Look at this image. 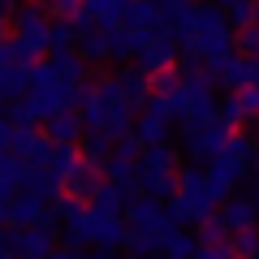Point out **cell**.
<instances>
[{
    "label": "cell",
    "mask_w": 259,
    "mask_h": 259,
    "mask_svg": "<svg viewBox=\"0 0 259 259\" xmlns=\"http://www.w3.org/2000/svg\"><path fill=\"white\" fill-rule=\"evenodd\" d=\"M225 139H229V130L221 125V121H212V125H203V130H186L182 134V151L190 156V164H212L216 156H221V147H225Z\"/></svg>",
    "instance_id": "obj_1"
},
{
    "label": "cell",
    "mask_w": 259,
    "mask_h": 259,
    "mask_svg": "<svg viewBox=\"0 0 259 259\" xmlns=\"http://www.w3.org/2000/svg\"><path fill=\"white\" fill-rule=\"evenodd\" d=\"M173 61H177L173 35H168L164 26L151 30V35L143 39V48H139V69H143V74H160V69H173Z\"/></svg>",
    "instance_id": "obj_2"
},
{
    "label": "cell",
    "mask_w": 259,
    "mask_h": 259,
    "mask_svg": "<svg viewBox=\"0 0 259 259\" xmlns=\"http://www.w3.org/2000/svg\"><path fill=\"white\" fill-rule=\"evenodd\" d=\"M9 156H13V160H22L26 168H44V164H48V156H52V143H48L39 130H13Z\"/></svg>",
    "instance_id": "obj_3"
},
{
    "label": "cell",
    "mask_w": 259,
    "mask_h": 259,
    "mask_svg": "<svg viewBox=\"0 0 259 259\" xmlns=\"http://www.w3.org/2000/svg\"><path fill=\"white\" fill-rule=\"evenodd\" d=\"M121 212H125V221L134 225V229H147V233H168L173 229V225H168V216H164V203H156V199H130L125 207H121Z\"/></svg>",
    "instance_id": "obj_4"
},
{
    "label": "cell",
    "mask_w": 259,
    "mask_h": 259,
    "mask_svg": "<svg viewBox=\"0 0 259 259\" xmlns=\"http://www.w3.org/2000/svg\"><path fill=\"white\" fill-rule=\"evenodd\" d=\"M250 160H255V143H250L246 134H229L225 147H221V156H216V164H221L233 182H242V177L250 173Z\"/></svg>",
    "instance_id": "obj_5"
},
{
    "label": "cell",
    "mask_w": 259,
    "mask_h": 259,
    "mask_svg": "<svg viewBox=\"0 0 259 259\" xmlns=\"http://www.w3.org/2000/svg\"><path fill=\"white\" fill-rule=\"evenodd\" d=\"M100 182H104L100 168H91V164H82V160H78V164L61 177V194H65V199H74V203H87V199L100 190Z\"/></svg>",
    "instance_id": "obj_6"
},
{
    "label": "cell",
    "mask_w": 259,
    "mask_h": 259,
    "mask_svg": "<svg viewBox=\"0 0 259 259\" xmlns=\"http://www.w3.org/2000/svg\"><path fill=\"white\" fill-rule=\"evenodd\" d=\"M216 221L225 225V233H238L255 225V199L250 194H229L225 203H216Z\"/></svg>",
    "instance_id": "obj_7"
},
{
    "label": "cell",
    "mask_w": 259,
    "mask_h": 259,
    "mask_svg": "<svg viewBox=\"0 0 259 259\" xmlns=\"http://www.w3.org/2000/svg\"><path fill=\"white\" fill-rule=\"evenodd\" d=\"M143 39H147V35H139V30L112 26V30H104V52H108V61H117V65H134V61H139Z\"/></svg>",
    "instance_id": "obj_8"
},
{
    "label": "cell",
    "mask_w": 259,
    "mask_h": 259,
    "mask_svg": "<svg viewBox=\"0 0 259 259\" xmlns=\"http://www.w3.org/2000/svg\"><path fill=\"white\" fill-rule=\"evenodd\" d=\"M52 147H78V139H82V121H78V112H56V117L44 121V130H39Z\"/></svg>",
    "instance_id": "obj_9"
},
{
    "label": "cell",
    "mask_w": 259,
    "mask_h": 259,
    "mask_svg": "<svg viewBox=\"0 0 259 259\" xmlns=\"http://www.w3.org/2000/svg\"><path fill=\"white\" fill-rule=\"evenodd\" d=\"M112 82H117L121 100H125L130 108H139V104H147V95H151V82H147V74H143L139 65H121L117 74H112Z\"/></svg>",
    "instance_id": "obj_10"
},
{
    "label": "cell",
    "mask_w": 259,
    "mask_h": 259,
    "mask_svg": "<svg viewBox=\"0 0 259 259\" xmlns=\"http://www.w3.org/2000/svg\"><path fill=\"white\" fill-rule=\"evenodd\" d=\"M130 130H134V108H130L125 100L104 104V117H100V130H95V134H104L108 143H117V139H125Z\"/></svg>",
    "instance_id": "obj_11"
},
{
    "label": "cell",
    "mask_w": 259,
    "mask_h": 259,
    "mask_svg": "<svg viewBox=\"0 0 259 259\" xmlns=\"http://www.w3.org/2000/svg\"><path fill=\"white\" fill-rule=\"evenodd\" d=\"M44 207H48V203H39L35 194L18 190L9 203H5V225H9V229H35V221H39Z\"/></svg>",
    "instance_id": "obj_12"
},
{
    "label": "cell",
    "mask_w": 259,
    "mask_h": 259,
    "mask_svg": "<svg viewBox=\"0 0 259 259\" xmlns=\"http://www.w3.org/2000/svg\"><path fill=\"white\" fill-rule=\"evenodd\" d=\"M216 87H229V95L255 87V65H250V56H229L221 65V74H216Z\"/></svg>",
    "instance_id": "obj_13"
},
{
    "label": "cell",
    "mask_w": 259,
    "mask_h": 259,
    "mask_svg": "<svg viewBox=\"0 0 259 259\" xmlns=\"http://www.w3.org/2000/svg\"><path fill=\"white\" fill-rule=\"evenodd\" d=\"M87 233H91L95 250H112V246H121L125 221H121V216H91L87 212Z\"/></svg>",
    "instance_id": "obj_14"
},
{
    "label": "cell",
    "mask_w": 259,
    "mask_h": 259,
    "mask_svg": "<svg viewBox=\"0 0 259 259\" xmlns=\"http://www.w3.org/2000/svg\"><path fill=\"white\" fill-rule=\"evenodd\" d=\"M121 26L139 30V35H151V30H160V9L151 0H130L125 9H121Z\"/></svg>",
    "instance_id": "obj_15"
},
{
    "label": "cell",
    "mask_w": 259,
    "mask_h": 259,
    "mask_svg": "<svg viewBox=\"0 0 259 259\" xmlns=\"http://www.w3.org/2000/svg\"><path fill=\"white\" fill-rule=\"evenodd\" d=\"M52 250H56V233L18 229V246H13V255H18V259H48Z\"/></svg>",
    "instance_id": "obj_16"
},
{
    "label": "cell",
    "mask_w": 259,
    "mask_h": 259,
    "mask_svg": "<svg viewBox=\"0 0 259 259\" xmlns=\"http://www.w3.org/2000/svg\"><path fill=\"white\" fill-rule=\"evenodd\" d=\"M125 5L130 0H82V13L100 30H112V26H121V9H125Z\"/></svg>",
    "instance_id": "obj_17"
},
{
    "label": "cell",
    "mask_w": 259,
    "mask_h": 259,
    "mask_svg": "<svg viewBox=\"0 0 259 259\" xmlns=\"http://www.w3.org/2000/svg\"><path fill=\"white\" fill-rule=\"evenodd\" d=\"M139 173H177V151L168 147V143L143 147V156H139Z\"/></svg>",
    "instance_id": "obj_18"
},
{
    "label": "cell",
    "mask_w": 259,
    "mask_h": 259,
    "mask_svg": "<svg viewBox=\"0 0 259 259\" xmlns=\"http://www.w3.org/2000/svg\"><path fill=\"white\" fill-rule=\"evenodd\" d=\"M48 65H52L56 82H65V87H78V82H87V65L78 61L74 52H52V56H48Z\"/></svg>",
    "instance_id": "obj_19"
},
{
    "label": "cell",
    "mask_w": 259,
    "mask_h": 259,
    "mask_svg": "<svg viewBox=\"0 0 259 259\" xmlns=\"http://www.w3.org/2000/svg\"><path fill=\"white\" fill-rule=\"evenodd\" d=\"M194 255V238L186 229H168L160 233V246H156V259H190Z\"/></svg>",
    "instance_id": "obj_20"
},
{
    "label": "cell",
    "mask_w": 259,
    "mask_h": 259,
    "mask_svg": "<svg viewBox=\"0 0 259 259\" xmlns=\"http://www.w3.org/2000/svg\"><path fill=\"white\" fill-rule=\"evenodd\" d=\"M121 207H125V199H121V190L108 186V182H100V190L87 199V212L91 216H121Z\"/></svg>",
    "instance_id": "obj_21"
},
{
    "label": "cell",
    "mask_w": 259,
    "mask_h": 259,
    "mask_svg": "<svg viewBox=\"0 0 259 259\" xmlns=\"http://www.w3.org/2000/svg\"><path fill=\"white\" fill-rule=\"evenodd\" d=\"M121 246H125V255L151 259V255H156V246H160V238H156V233H147V229H134V225H125V233H121Z\"/></svg>",
    "instance_id": "obj_22"
},
{
    "label": "cell",
    "mask_w": 259,
    "mask_h": 259,
    "mask_svg": "<svg viewBox=\"0 0 259 259\" xmlns=\"http://www.w3.org/2000/svg\"><path fill=\"white\" fill-rule=\"evenodd\" d=\"M108 151H112V143L104 139V134H82V139H78V160L91 164V168H104Z\"/></svg>",
    "instance_id": "obj_23"
},
{
    "label": "cell",
    "mask_w": 259,
    "mask_h": 259,
    "mask_svg": "<svg viewBox=\"0 0 259 259\" xmlns=\"http://www.w3.org/2000/svg\"><path fill=\"white\" fill-rule=\"evenodd\" d=\"M130 134H134L143 147H156V143H164V139H168V125H164V121H156V117H139Z\"/></svg>",
    "instance_id": "obj_24"
},
{
    "label": "cell",
    "mask_w": 259,
    "mask_h": 259,
    "mask_svg": "<svg viewBox=\"0 0 259 259\" xmlns=\"http://www.w3.org/2000/svg\"><path fill=\"white\" fill-rule=\"evenodd\" d=\"M229 255H233V259H250V255H259V225L229 233Z\"/></svg>",
    "instance_id": "obj_25"
},
{
    "label": "cell",
    "mask_w": 259,
    "mask_h": 259,
    "mask_svg": "<svg viewBox=\"0 0 259 259\" xmlns=\"http://www.w3.org/2000/svg\"><path fill=\"white\" fill-rule=\"evenodd\" d=\"M194 229H199L194 233V246H225V242H229V233H225V225L216 221V212L207 216V221H199Z\"/></svg>",
    "instance_id": "obj_26"
},
{
    "label": "cell",
    "mask_w": 259,
    "mask_h": 259,
    "mask_svg": "<svg viewBox=\"0 0 259 259\" xmlns=\"http://www.w3.org/2000/svg\"><path fill=\"white\" fill-rule=\"evenodd\" d=\"M74 164H78V147H52V156H48V164H44V168L56 177V182H61V177L69 173Z\"/></svg>",
    "instance_id": "obj_27"
},
{
    "label": "cell",
    "mask_w": 259,
    "mask_h": 259,
    "mask_svg": "<svg viewBox=\"0 0 259 259\" xmlns=\"http://www.w3.org/2000/svg\"><path fill=\"white\" fill-rule=\"evenodd\" d=\"M48 52H74V30H69V22H52L48 26Z\"/></svg>",
    "instance_id": "obj_28"
},
{
    "label": "cell",
    "mask_w": 259,
    "mask_h": 259,
    "mask_svg": "<svg viewBox=\"0 0 259 259\" xmlns=\"http://www.w3.org/2000/svg\"><path fill=\"white\" fill-rule=\"evenodd\" d=\"M22 173H26V164H22V160H13L9 151H5V156H0V186L18 190V186H22Z\"/></svg>",
    "instance_id": "obj_29"
},
{
    "label": "cell",
    "mask_w": 259,
    "mask_h": 259,
    "mask_svg": "<svg viewBox=\"0 0 259 259\" xmlns=\"http://www.w3.org/2000/svg\"><path fill=\"white\" fill-rule=\"evenodd\" d=\"M44 9L52 13L56 22H74L82 13V0H44Z\"/></svg>",
    "instance_id": "obj_30"
},
{
    "label": "cell",
    "mask_w": 259,
    "mask_h": 259,
    "mask_svg": "<svg viewBox=\"0 0 259 259\" xmlns=\"http://www.w3.org/2000/svg\"><path fill=\"white\" fill-rule=\"evenodd\" d=\"M147 82H151V95H168V91H177V65L173 69H160V74H147Z\"/></svg>",
    "instance_id": "obj_31"
},
{
    "label": "cell",
    "mask_w": 259,
    "mask_h": 259,
    "mask_svg": "<svg viewBox=\"0 0 259 259\" xmlns=\"http://www.w3.org/2000/svg\"><path fill=\"white\" fill-rule=\"evenodd\" d=\"M164 108H168V121H186V112H190V95L177 87V91L164 95Z\"/></svg>",
    "instance_id": "obj_32"
},
{
    "label": "cell",
    "mask_w": 259,
    "mask_h": 259,
    "mask_svg": "<svg viewBox=\"0 0 259 259\" xmlns=\"http://www.w3.org/2000/svg\"><path fill=\"white\" fill-rule=\"evenodd\" d=\"M225 22H229V30H246L250 26V0L229 5V9H225Z\"/></svg>",
    "instance_id": "obj_33"
},
{
    "label": "cell",
    "mask_w": 259,
    "mask_h": 259,
    "mask_svg": "<svg viewBox=\"0 0 259 259\" xmlns=\"http://www.w3.org/2000/svg\"><path fill=\"white\" fill-rule=\"evenodd\" d=\"M44 87H56V74L48 61H35L30 65V91H44Z\"/></svg>",
    "instance_id": "obj_34"
},
{
    "label": "cell",
    "mask_w": 259,
    "mask_h": 259,
    "mask_svg": "<svg viewBox=\"0 0 259 259\" xmlns=\"http://www.w3.org/2000/svg\"><path fill=\"white\" fill-rule=\"evenodd\" d=\"M233 100H238L242 117H259V87H246V91H238Z\"/></svg>",
    "instance_id": "obj_35"
},
{
    "label": "cell",
    "mask_w": 259,
    "mask_h": 259,
    "mask_svg": "<svg viewBox=\"0 0 259 259\" xmlns=\"http://www.w3.org/2000/svg\"><path fill=\"white\" fill-rule=\"evenodd\" d=\"M112 151H117V156H125V160H134V164H139V156H143V143L134 139V134H125V139H117V143H112Z\"/></svg>",
    "instance_id": "obj_36"
},
{
    "label": "cell",
    "mask_w": 259,
    "mask_h": 259,
    "mask_svg": "<svg viewBox=\"0 0 259 259\" xmlns=\"http://www.w3.org/2000/svg\"><path fill=\"white\" fill-rule=\"evenodd\" d=\"M143 117H156L168 125V108H164V95H147V104H143Z\"/></svg>",
    "instance_id": "obj_37"
},
{
    "label": "cell",
    "mask_w": 259,
    "mask_h": 259,
    "mask_svg": "<svg viewBox=\"0 0 259 259\" xmlns=\"http://www.w3.org/2000/svg\"><path fill=\"white\" fill-rule=\"evenodd\" d=\"M190 259H233V255H229V242H225V246H194Z\"/></svg>",
    "instance_id": "obj_38"
},
{
    "label": "cell",
    "mask_w": 259,
    "mask_h": 259,
    "mask_svg": "<svg viewBox=\"0 0 259 259\" xmlns=\"http://www.w3.org/2000/svg\"><path fill=\"white\" fill-rule=\"evenodd\" d=\"M9 69H13V61H9V52L0 48V87H5V78H9Z\"/></svg>",
    "instance_id": "obj_39"
},
{
    "label": "cell",
    "mask_w": 259,
    "mask_h": 259,
    "mask_svg": "<svg viewBox=\"0 0 259 259\" xmlns=\"http://www.w3.org/2000/svg\"><path fill=\"white\" fill-rule=\"evenodd\" d=\"M48 259H78V250H65V246H56V250H52Z\"/></svg>",
    "instance_id": "obj_40"
},
{
    "label": "cell",
    "mask_w": 259,
    "mask_h": 259,
    "mask_svg": "<svg viewBox=\"0 0 259 259\" xmlns=\"http://www.w3.org/2000/svg\"><path fill=\"white\" fill-rule=\"evenodd\" d=\"M9 13H13V0H0V22H9Z\"/></svg>",
    "instance_id": "obj_41"
},
{
    "label": "cell",
    "mask_w": 259,
    "mask_h": 259,
    "mask_svg": "<svg viewBox=\"0 0 259 259\" xmlns=\"http://www.w3.org/2000/svg\"><path fill=\"white\" fill-rule=\"evenodd\" d=\"M250 26L259 30V0H250Z\"/></svg>",
    "instance_id": "obj_42"
},
{
    "label": "cell",
    "mask_w": 259,
    "mask_h": 259,
    "mask_svg": "<svg viewBox=\"0 0 259 259\" xmlns=\"http://www.w3.org/2000/svg\"><path fill=\"white\" fill-rule=\"evenodd\" d=\"M78 259H112V250H95V255H78Z\"/></svg>",
    "instance_id": "obj_43"
},
{
    "label": "cell",
    "mask_w": 259,
    "mask_h": 259,
    "mask_svg": "<svg viewBox=\"0 0 259 259\" xmlns=\"http://www.w3.org/2000/svg\"><path fill=\"white\" fill-rule=\"evenodd\" d=\"M5 39H9V22H0V44H5Z\"/></svg>",
    "instance_id": "obj_44"
},
{
    "label": "cell",
    "mask_w": 259,
    "mask_h": 259,
    "mask_svg": "<svg viewBox=\"0 0 259 259\" xmlns=\"http://www.w3.org/2000/svg\"><path fill=\"white\" fill-rule=\"evenodd\" d=\"M250 143H255V151H259V125H255V139H250Z\"/></svg>",
    "instance_id": "obj_45"
},
{
    "label": "cell",
    "mask_w": 259,
    "mask_h": 259,
    "mask_svg": "<svg viewBox=\"0 0 259 259\" xmlns=\"http://www.w3.org/2000/svg\"><path fill=\"white\" fill-rule=\"evenodd\" d=\"M250 168H259V151H255V160H250Z\"/></svg>",
    "instance_id": "obj_46"
},
{
    "label": "cell",
    "mask_w": 259,
    "mask_h": 259,
    "mask_svg": "<svg viewBox=\"0 0 259 259\" xmlns=\"http://www.w3.org/2000/svg\"><path fill=\"white\" fill-rule=\"evenodd\" d=\"M0 229H5V207H0Z\"/></svg>",
    "instance_id": "obj_47"
},
{
    "label": "cell",
    "mask_w": 259,
    "mask_h": 259,
    "mask_svg": "<svg viewBox=\"0 0 259 259\" xmlns=\"http://www.w3.org/2000/svg\"><path fill=\"white\" fill-rule=\"evenodd\" d=\"M250 259H259V255H250Z\"/></svg>",
    "instance_id": "obj_48"
},
{
    "label": "cell",
    "mask_w": 259,
    "mask_h": 259,
    "mask_svg": "<svg viewBox=\"0 0 259 259\" xmlns=\"http://www.w3.org/2000/svg\"><path fill=\"white\" fill-rule=\"evenodd\" d=\"M0 156H5V151H0Z\"/></svg>",
    "instance_id": "obj_49"
},
{
    "label": "cell",
    "mask_w": 259,
    "mask_h": 259,
    "mask_svg": "<svg viewBox=\"0 0 259 259\" xmlns=\"http://www.w3.org/2000/svg\"><path fill=\"white\" fill-rule=\"evenodd\" d=\"M194 5H199V0H194Z\"/></svg>",
    "instance_id": "obj_50"
},
{
    "label": "cell",
    "mask_w": 259,
    "mask_h": 259,
    "mask_svg": "<svg viewBox=\"0 0 259 259\" xmlns=\"http://www.w3.org/2000/svg\"><path fill=\"white\" fill-rule=\"evenodd\" d=\"M151 5H156V0H151Z\"/></svg>",
    "instance_id": "obj_51"
},
{
    "label": "cell",
    "mask_w": 259,
    "mask_h": 259,
    "mask_svg": "<svg viewBox=\"0 0 259 259\" xmlns=\"http://www.w3.org/2000/svg\"><path fill=\"white\" fill-rule=\"evenodd\" d=\"M13 5H18V0H13Z\"/></svg>",
    "instance_id": "obj_52"
}]
</instances>
